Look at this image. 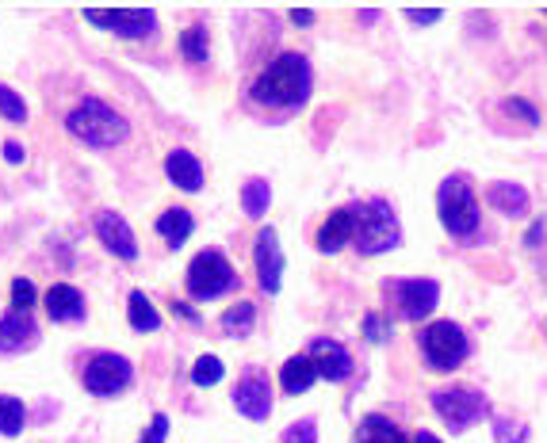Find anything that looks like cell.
<instances>
[{"mask_svg": "<svg viewBox=\"0 0 547 443\" xmlns=\"http://www.w3.org/2000/svg\"><path fill=\"white\" fill-rule=\"evenodd\" d=\"M310 96V62L303 54H280L253 81V100L264 107H299Z\"/></svg>", "mask_w": 547, "mask_h": 443, "instance_id": "1", "label": "cell"}, {"mask_svg": "<svg viewBox=\"0 0 547 443\" xmlns=\"http://www.w3.org/2000/svg\"><path fill=\"white\" fill-rule=\"evenodd\" d=\"M66 130L77 138V142H85V146H92V149H111V146H123V142H127L131 123H127L115 107L104 104V100L88 96V100H81V104L69 111Z\"/></svg>", "mask_w": 547, "mask_h": 443, "instance_id": "2", "label": "cell"}, {"mask_svg": "<svg viewBox=\"0 0 547 443\" xmlns=\"http://www.w3.org/2000/svg\"><path fill=\"white\" fill-rule=\"evenodd\" d=\"M398 214L391 211L387 199H372V203H356V249L364 256L391 253L398 245Z\"/></svg>", "mask_w": 547, "mask_h": 443, "instance_id": "3", "label": "cell"}, {"mask_svg": "<svg viewBox=\"0 0 547 443\" xmlns=\"http://www.w3.org/2000/svg\"><path fill=\"white\" fill-rule=\"evenodd\" d=\"M437 211L452 237H471L479 230V199L467 176H448L437 191Z\"/></svg>", "mask_w": 547, "mask_h": 443, "instance_id": "4", "label": "cell"}, {"mask_svg": "<svg viewBox=\"0 0 547 443\" xmlns=\"http://www.w3.org/2000/svg\"><path fill=\"white\" fill-rule=\"evenodd\" d=\"M184 283H188V295L207 302V298H219L226 295V291H234V287H238V272H234V264H230L219 249H203V253L188 264Z\"/></svg>", "mask_w": 547, "mask_h": 443, "instance_id": "5", "label": "cell"}, {"mask_svg": "<svg viewBox=\"0 0 547 443\" xmlns=\"http://www.w3.org/2000/svg\"><path fill=\"white\" fill-rule=\"evenodd\" d=\"M421 356L433 371H456L467 359V333L456 321H437L421 329Z\"/></svg>", "mask_w": 547, "mask_h": 443, "instance_id": "6", "label": "cell"}, {"mask_svg": "<svg viewBox=\"0 0 547 443\" xmlns=\"http://www.w3.org/2000/svg\"><path fill=\"white\" fill-rule=\"evenodd\" d=\"M85 390L88 394H96V398H111V394H119V390H127L134 379V367L131 359L115 356V352H100V356L88 359L85 367Z\"/></svg>", "mask_w": 547, "mask_h": 443, "instance_id": "7", "label": "cell"}, {"mask_svg": "<svg viewBox=\"0 0 547 443\" xmlns=\"http://www.w3.org/2000/svg\"><path fill=\"white\" fill-rule=\"evenodd\" d=\"M433 409H437V417L452 432H467L475 421H482L486 417V398H482L479 390H467V386H460V390H440V394H433Z\"/></svg>", "mask_w": 547, "mask_h": 443, "instance_id": "8", "label": "cell"}, {"mask_svg": "<svg viewBox=\"0 0 547 443\" xmlns=\"http://www.w3.org/2000/svg\"><path fill=\"white\" fill-rule=\"evenodd\" d=\"M253 264H257V283H261L264 295H276L280 291V279H284V253H280V237L272 226H264L257 233V249H253Z\"/></svg>", "mask_w": 547, "mask_h": 443, "instance_id": "9", "label": "cell"}, {"mask_svg": "<svg viewBox=\"0 0 547 443\" xmlns=\"http://www.w3.org/2000/svg\"><path fill=\"white\" fill-rule=\"evenodd\" d=\"M394 298H398V310L406 321H425L437 310L440 287L433 279H402V283H394Z\"/></svg>", "mask_w": 547, "mask_h": 443, "instance_id": "10", "label": "cell"}, {"mask_svg": "<svg viewBox=\"0 0 547 443\" xmlns=\"http://www.w3.org/2000/svg\"><path fill=\"white\" fill-rule=\"evenodd\" d=\"M85 20L96 23V27H108L119 39H146L157 27V16L150 8H131V12H96V8H88Z\"/></svg>", "mask_w": 547, "mask_h": 443, "instance_id": "11", "label": "cell"}, {"mask_svg": "<svg viewBox=\"0 0 547 443\" xmlns=\"http://www.w3.org/2000/svg\"><path fill=\"white\" fill-rule=\"evenodd\" d=\"M234 409L249 421H268L272 413V386L264 379V371H249L245 379L234 386Z\"/></svg>", "mask_w": 547, "mask_h": 443, "instance_id": "12", "label": "cell"}, {"mask_svg": "<svg viewBox=\"0 0 547 443\" xmlns=\"http://www.w3.org/2000/svg\"><path fill=\"white\" fill-rule=\"evenodd\" d=\"M307 356H310V363L318 367V379L341 382V379H349V375H352L349 348H345V344H337V340H329V337L310 340Z\"/></svg>", "mask_w": 547, "mask_h": 443, "instance_id": "13", "label": "cell"}, {"mask_svg": "<svg viewBox=\"0 0 547 443\" xmlns=\"http://www.w3.org/2000/svg\"><path fill=\"white\" fill-rule=\"evenodd\" d=\"M96 237H100V245H104L108 253L119 256V260H134V256H138V241H134V233L123 214H115V211L96 214Z\"/></svg>", "mask_w": 547, "mask_h": 443, "instance_id": "14", "label": "cell"}, {"mask_svg": "<svg viewBox=\"0 0 547 443\" xmlns=\"http://www.w3.org/2000/svg\"><path fill=\"white\" fill-rule=\"evenodd\" d=\"M349 241H356V203L333 211L326 222H322V230H318V249H322V253H337V249H345Z\"/></svg>", "mask_w": 547, "mask_h": 443, "instance_id": "15", "label": "cell"}, {"mask_svg": "<svg viewBox=\"0 0 547 443\" xmlns=\"http://www.w3.org/2000/svg\"><path fill=\"white\" fill-rule=\"evenodd\" d=\"M39 340V325L31 314H8L0 317V352L12 356V352H23Z\"/></svg>", "mask_w": 547, "mask_h": 443, "instance_id": "16", "label": "cell"}, {"mask_svg": "<svg viewBox=\"0 0 547 443\" xmlns=\"http://www.w3.org/2000/svg\"><path fill=\"white\" fill-rule=\"evenodd\" d=\"M46 314H50V321H81L85 317V295L69 283H54L46 291Z\"/></svg>", "mask_w": 547, "mask_h": 443, "instance_id": "17", "label": "cell"}, {"mask_svg": "<svg viewBox=\"0 0 547 443\" xmlns=\"http://www.w3.org/2000/svg\"><path fill=\"white\" fill-rule=\"evenodd\" d=\"M165 172H169V180H173L180 191L203 188V165H199L188 149H173V153L165 157Z\"/></svg>", "mask_w": 547, "mask_h": 443, "instance_id": "18", "label": "cell"}, {"mask_svg": "<svg viewBox=\"0 0 547 443\" xmlns=\"http://www.w3.org/2000/svg\"><path fill=\"white\" fill-rule=\"evenodd\" d=\"M352 443H410V440H406V432H402L391 417L372 413V417H364V421H360V428H356V440Z\"/></svg>", "mask_w": 547, "mask_h": 443, "instance_id": "19", "label": "cell"}, {"mask_svg": "<svg viewBox=\"0 0 547 443\" xmlns=\"http://www.w3.org/2000/svg\"><path fill=\"white\" fill-rule=\"evenodd\" d=\"M486 199L498 207V214H509V218H521V214L528 211V191L521 188V184H513V180H498V184H490Z\"/></svg>", "mask_w": 547, "mask_h": 443, "instance_id": "20", "label": "cell"}, {"mask_svg": "<svg viewBox=\"0 0 547 443\" xmlns=\"http://www.w3.org/2000/svg\"><path fill=\"white\" fill-rule=\"evenodd\" d=\"M318 379V367L310 363V356H291L280 367V386H284V394H307L310 386Z\"/></svg>", "mask_w": 547, "mask_h": 443, "instance_id": "21", "label": "cell"}, {"mask_svg": "<svg viewBox=\"0 0 547 443\" xmlns=\"http://www.w3.org/2000/svg\"><path fill=\"white\" fill-rule=\"evenodd\" d=\"M196 230V218L184 211V207H173V211H165L157 218V233L169 241V249H180L188 237Z\"/></svg>", "mask_w": 547, "mask_h": 443, "instance_id": "22", "label": "cell"}, {"mask_svg": "<svg viewBox=\"0 0 547 443\" xmlns=\"http://www.w3.org/2000/svg\"><path fill=\"white\" fill-rule=\"evenodd\" d=\"M127 317H131V329H138V333L161 329V314H157L154 302L142 295V291H131V298H127Z\"/></svg>", "mask_w": 547, "mask_h": 443, "instance_id": "23", "label": "cell"}, {"mask_svg": "<svg viewBox=\"0 0 547 443\" xmlns=\"http://www.w3.org/2000/svg\"><path fill=\"white\" fill-rule=\"evenodd\" d=\"M253 325H257V306H253V302H238V306H230V310L222 314V333L234 340L249 337Z\"/></svg>", "mask_w": 547, "mask_h": 443, "instance_id": "24", "label": "cell"}, {"mask_svg": "<svg viewBox=\"0 0 547 443\" xmlns=\"http://www.w3.org/2000/svg\"><path fill=\"white\" fill-rule=\"evenodd\" d=\"M23 421H27L23 401L12 398V394H0V436H20Z\"/></svg>", "mask_w": 547, "mask_h": 443, "instance_id": "25", "label": "cell"}, {"mask_svg": "<svg viewBox=\"0 0 547 443\" xmlns=\"http://www.w3.org/2000/svg\"><path fill=\"white\" fill-rule=\"evenodd\" d=\"M268 203H272V188H268V180H249L245 188H241V207L249 218H261L268 211Z\"/></svg>", "mask_w": 547, "mask_h": 443, "instance_id": "26", "label": "cell"}, {"mask_svg": "<svg viewBox=\"0 0 547 443\" xmlns=\"http://www.w3.org/2000/svg\"><path fill=\"white\" fill-rule=\"evenodd\" d=\"M180 54L196 65L207 62V27H188V31L180 35Z\"/></svg>", "mask_w": 547, "mask_h": 443, "instance_id": "27", "label": "cell"}, {"mask_svg": "<svg viewBox=\"0 0 547 443\" xmlns=\"http://www.w3.org/2000/svg\"><path fill=\"white\" fill-rule=\"evenodd\" d=\"M222 375H226V367H222L219 356H199L196 367H192V382L196 386H215V382H222Z\"/></svg>", "mask_w": 547, "mask_h": 443, "instance_id": "28", "label": "cell"}, {"mask_svg": "<svg viewBox=\"0 0 547 443\" xmlns=\"http://www.w3.org/2000/svg\"><path fill=\"white\" fill-rule=\"evenodd\" d=\"M0 115H4L8 123H27V104H23L8 85H0Z\"/></svg>", "mask_w": 547, "mask_h": 443, "instance_id": "29", "label": "cell"}, {"mask_svg": "<svg viewBox=\"0 0 547 443\" xmlns=\"http://www.w3.org/2000/svg\"><path fill=\"white\" fill-rule=\"evenodd\" d=\"M35 306V283L31 279H12V314H31Z\"/></svg>", "mask_w": 547, "mask_h": 443, "instance_id": "30", "label": "cell"}, {"mask_svg": "<svg viewBox=\"0 0 547 443\" xmlns=\"http://www.w3.org/2000/svg\"><path fill=\"white\" fill-rule=\"evenodd\" d=\"M494 440L498 443H525L528 440V428L517 421H505V417H498L494 421Z\"/></svg>", "mask_w": 547, "mask_h": 443, "instance_id": "31", "label": "cell"}, {"mask_svg": "<svg viewBox=\"0 0 547 443\" xmlns=\"http://www.w3.org/2000/svg\"><path fill=\"white\" fill-rule=\"evenodd\" d=\"M284 443H318V424L303 417V421H295L291 428L284 432Z\"/></svg>", "mask_w": 547, "mask_h": 443, "instance_id": "32", "label": "cell"}, {"mask_svg": "<svg viewBox=\"0 0 547 443\" xmlns=\"http://www.w3.org/2000/svg\"><path fill=\"white\" fill-rule=\"evenodd\" d=\"M387 337H391V325H387V317H383V314H368V317H364V340L383 344Z\"/></svg>", "mask_w": 547, "mask_h": 443, "instance_id": "33", "label": "cell"}, {"mask_svg": "<svg viewBox=\"0 0 547 443\" xmlns=\"http://www.w3.org/2000/svg\"><path fill=\"white\" fill-rule=\"evenodd\" d=\"M505 111H509V115H517V119H525L528 127H532V123H540V111L528 104V100H521V96H509V100H505Z\"/></svg>", "mask_w": 547, "mask_h": 443, "instance_id": "34", "label": "cell"}, {"mask_svg": "<svg viewBox=\"0 0 547 443\" xmlns=\"http://www.w3.org/2000/svg\"><path fill=\"white\" fill-rule=\"evenodd\" d=\"M165 436H169V417L157 413L154 421H150V428H146V436H142L138 443H165Z\"/></svg>", "mask_w": 547, "mask_h": 443, "instance_id": "35", "label": "cell"}, {"mask_svg": "<svg viewBox=\"0 0 547 443\" xmlns=\"http://www.w3.org/2000/svg\"><path fill=\"white\" fill-rule=\"evenodd\" d=\"M4 161H8V165H20V161H23V146H20V142H4Z\"/></svg>", "mask_w": 547, "mask_h": 443, "instance_id": "36", "label": "cell"}, {"mask_svg": "<svg viewBox=\"0 0 547 443\" xmlns=\"http://www.w3.org/2000/svg\"><path fill=\"white\" fill-rule=\"evenodd\" d=\"M406 20L410 23H437L440 12H406Z\"/></svg>", "mask_w": 547, "mask_h": 443, "instance_id": "37", "label": "cell"}, {"mask_svg": "<svg viewBox=\"0 0 547 443\" xmlns=\"http://www.w3.org/2000/svg\"><path fill=\"white\" fill-rule=\"evenodd\" d=\"M291 23H299V27H310V23H314V12H307V8H295V12H291Z\"/></svg>", "mask_w": 547, "mask_h": 443, "instance_id": "38", "label": "cell"}, {"mask_svg": "<svg viewBox=\"0 0 547 443\" xmlns=\"http://www.w3.org/2000/svg\"><path fill=\"white\" fill-rule=\"evenodd\" d=\"M176 314H180V317H188L192 325H196V321H199V314H196V310H192V306H188V302H176Z\"/></svg>", "mask_w": 547, "mask_h": 443, "instance_id": "39", "label": "cell"}, {"mask_svg": "<svg viewBox=\"0 0 547 443\" xmlns=\"http://www.w3.org/2000/svg\"><path fill=\"white\" fill-rule=\"evenodd\" d=\"M540 237H544V222H536V226H532V233L525 237V245H536Z\"/></svg>", "mask_w": 547, "mask_h": 443, "instance_id": "40", "label": "cell"}, {"mask_svg": "<svg viewBox=\"0 0 547 443\" xmlns=\"http://www.w3.org/2000/svg\"><path fill=\"white\" fill-rule=\"evenodd\" d=\"M414 443H440L437 436H433V432H417V440Z\"/></svg>", "mask_w": 547, "mask_h": 443, "instance_id": "41", "label": "cell"}]
</instances>
